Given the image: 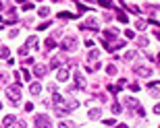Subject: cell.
I'll return each instance as SVG.
<instances>
[{
	"label": "cell",
	"instance_id": "cell-1",
	"mask_svg": "<svg viewBox=\"0 0 160 128\" xmlns=\"http://www.w3.org/2000/svg\"><path fill=\"white\" fill-rule=\"evenodd\" d=\"M6 97H8V101H11V103L17 105L19 101H21V83L8 85V87H6Z\"/></svg>",
	"mask_w": 160,
	"mask_h": 128
},
{
	"label": "cell",
	"instance_id": "cell-2",
	"mask_svg": "<svg viewBox=\"0 0 160 128\" xmlns=\"http://www.w3.org/2000/svg\"><path fill=\"white\" fill-rule=\"evenodd\" d=\"M60 48L65 52H75L77 50V37L75 35H67L65 39H62V43H60Z\"/></svg>",
	"mask_w": 160,
	"mask_h": 128
},
{
	"label": "cell",
	"instance_id": "cell-3",
	"mask_svg": "<svg viewBox=\"0 0 160 128\" xmlns=\"http://www.w3.org/2000/svg\"><path fill=\"white\" fill-rule=\"evenodd\" d=\"M36 128H54L50 116H46V114H38L36 116Z\"/></svg>",
	"mask_w": 160,
	"mask_h": 128
},
{
	"label": "cell",
	"instance_id": "cell-4",
	"mask_svg": "<svg viewBox=\"0 0 160 128\" xmlns=\"http://www.w3.org/2000/svg\"><path fill=\"white\" fill-rule=\"evenodd\" d=\"M121 48H125V41H104V50L106 52H117V50H121Z\"/></svg>",
	"mask_w": 160,
	"mask_h": 128
},
{
	"label": "cell",
	"instance_id": "cell-5",
	"mask_svg": "<svg viewBox=\"0 0 160 128\" xmlns=\"http://www.w3.org/2000/svg\"><path fill=\"white\" fill-rule=\"evenodd\" d=\"M79 29H89V31H98V19L94 17H88L85 19V23H81Z\"/></svg>",
	"mask_w": 160,
	"mask_h": 128
},
{
	"label": "cell",
	"instance_id": "cell-6",
	"mask_svg": "<svg viewBox=\"0 0 160 128\" xmlns=\"http://www.w3.org/2000/svg\"><path fill=\"white\" fill-rule=\"evenodd\" d=\"M46 72H48L46 64H36V66H33V76H38V79H40V76H46Z\"/></svg>",
	"mask_w": 160,
	"mask_h": 128
},
{
	"label": "cell",
	"instance_id": "cell-7",
	"mask_svg": "<svg viewBox=\"0 0 160 128\" xmlns=\"http://www.w3.org/2000/svg\"><path fill=\"white\" fill-rule=\"evenodd\" d=\"M75 87L77 89H85V76L81 72H75Z\"/></svg>",
	"mask_w": 160,
	"mask_h": 128
},
{
	"label": "cell",
	"instance_id": "cell-8",
	"mask_svg": "<svg viewBox=\"0 0 160 128\" xmlns=\"http://www.w3.org/2000/svg\"><path fill=\"white\" fill-rule=\"evenodd\" d=\"M135 75H139V76H152V70L150 68H146V66H135Z\"/></svg>",
	"mask_w": 160,
	"mask_h": 128
},
{
	"label": "cell",
	"instance_id": "cell-9",
	"mask_svg": "<svg viewBox=\"0 0 160 128\" xmlns=\"http://www.w3.org/2000/svg\"><path fill=\"white\" fill-rule=\"evenodd\" d=\"M54 114L62 118V116H67V114H71V110H69L67 105H58V107H54Z\"/></svg>",
	"mask_w": 160,
	"mask_h": 128
},
{
	"label": "cell",
	"instance_id": "cell-10",
	"mask_svg": "<svg viewBox=\"0 0 160 128\" xmlns=\"http://www.w3.org/2000/svg\"><path fill=\"white\" fill-rule=\"evenodd\" d=\"M65 64V58H60V56H56V58L50 60V68H60Z\"/></svg>",
	"mask_w": 160,
	"mask_h": 128
},
{
	"label": "cell",
	"instance_id": "cell-11",
	"mask_svg": "<svg viewBox=\"0 0 160 128\" xmlns=\"http://www.w3.org/2000/svg\"><path fill=\"white\" fill-rule=\"evenodd\" d=\"M56 79H58L60 83H65L67 79H69V68H60V70H58V75H56Z\"/></svg>",
	"mask_w": 160,
	"mask_h": 128
},
{
	"label": "cell",
	"instance_id": "cell-12",
	"mask_svg": "<svg viewBox=\"0 0 160 128\" xmlns=\"http://www.w3.org/2000/svg\"><path fill=\"white\" fill-rule=\"evenodd\" d=\"M15 122H17L15 116H6L4 120H2V128H11V124H15Z\"/></svg>",
	"mask_w": 160,
	"mask_h": 128
},
{
	"label": "cell",
	"instance_id": "cell-13",
	"mask_svg": "<svg viewBox=\"0 0 160 128\" xmlns=\"http://www.w3.org/2000/svg\"><path fill=\"white\" fill-rule=\"evenodd\" d=\"M25 46H27V48L38 46V35H29V37H27V41H25Z\"/></svg>",
	"mask_w": 160,
	"mask_h": 128
},
{
	"label": "cell",
	"instance_id": "cell-14",
	"mask_svg": "<svg viewBox=\"0 0 160 128\" xmlns=\"http://www.w3.org/2000/svg\"><path fill=\"white\" fill-rule=\"evenodd\" d=\"M29 91H31V95H38V93H42V85H40V83H31Z\"/></svg>",
	"mask_w": 160,
	"mask_h": 128
},
{
	"label": "cell",
	"instance_id": "cell-15",
	"mask_svg": "<svg viewBox=\"0 0 160 128\" xmlns=\"http://www.w3.org/2000/svg\"><path fill=\"white\" fill-rule=\"evenodd\" d=\"M100 116H102V110H89V114H88L89 120H98Z\"/></svg>",
	"mask_w": 160,
	"mask_h": 128
},
{
	"label": "cell",
	"instance_id": "cell-16",
	"mask_svg": "<svg viewBox=\"0 0 160 128\" xmlns=\"http://www.w3.org/2000/svg\"><path fill=\"white\" fill-rule=\"evenodd\" d=\"M38 15H40V17H44V19H46L48 15H50V8H48V6H40V8H38Z\"/></svg>",
	"mask_w": 160,
	"mask_h": 128
},
{
	"label": "cell",
	"instance_id": "cell-17",
	"mask_svg": "<svg viewBox=\"0 0 160 128\" xmlns=\"http://www.w3.org/2000/svg\"><path fill=\"white\" fill-rule=\"evenodd\" d=\"M67 107H69V110H75V107H79V101H77V99H69V103H67Z\"/></svg>",
	"mask_w": 160,
	"mask_h": 128
},
{
	"label": "cell",
	"instance_id": "cell-18",
	"mask_svg": "<svg viewBox=\"0 0 160 128\" xmlns=\"http://www.w3.org/2000/svg\"><path fill=\"white\" fill-rule=\"evenodd\" d=\"M8 56H11V52H8V48H0V58L8 60Z\"/></svg>",
	"mask_w": 160,
	"mask_h": 128
},
{
	"label": "cell",
	"instance_id": "cell-19",
	"mask_svg": "<svg viewBox=\"0 0 160 128\" xmlns=\"http://www.w3.org/2000/svg\"><path fill=\"white\" fill-rule=\"evenodd\" d=\"M125 105H131V107H135V105H139V103H137L133 97H127V99H125Z\"/></svg>",
	"mask_w": 160,
	"mask_h": 128
},
{
	"label": "cell",
	"instance_id": "cell-20",
	"mask_svg": "<svg viewBox=\"0 0 160 128\" xmlns=\"http://www.w3.org/2000/svg\"><path fill=\"white\" fill-rule=\"evenodd\" d=\"M98 56H100V52H98V50H92V52L88 54V60H96Z\"/></svg>",
	"mask_w": 160,
	"mask_h": 128
},
{
	"label": "cell",
	"instance_id": "cell-21",
	"mask_svg": "<svg viewBox=\"0 0 160 128\" xmlns=\"http://www.w3.org/2000/svg\"><path fill=\"white\" fill-rule=\"evenodd\" d=\"M123 112V105L121 103H112V114H121Z\"/></svg>",
	"mask_w": 160,
	"mask_h": 128
},
{
	"label": "cell",
	"instance_id": "cell-22",
	"mask_svg": "<svg viewBox=\"0 0 160 128\" xmlns=\"http://www.w3.org/2000/svg\"><path fill=\"white\" fill-rule=\"evenodd\" d=\"M106 72H108V75H117V66H114V64H108Z\"/></svg>",
	"mask_w": 160,
	"mask_h": 128
},
{
	"label": "cell",
	"instance_id": "cell-23",
	"mask_svg": "<svg viewBox=\"0 0 160 128\" xmlns=\"http://www.w3.org/2000/svg\"><path fill=\"white\" fill-rule=\"evenodd\" d=\"M54 46H56V41H54V37H48V41H46V48H48V50H52Z\"/></svg>",
	"mask_w": 160,
	"mask_h": 128
},
{
	"label": "cell",
	"instance_id": "cell-24",
	"mask_svg": "<svg viewBox=\"0 0 160 128\" xmlns=\"http://www.w3.org/2000/svg\"><path fill=\"white\" fill-rule=\"evenodd\" d=\"M117 19H119V21H121V23H127V15H125V12H117Z\"/></svg>",
	"mask_w": 160,
	"mask_h": 128
},
{
	"label": "cell",
	"instance_id": "cell-25",
	"mask_svg": "<svg viewBox=\"0 0 160 128\" xmlns=\"http://www.w3.org/2000/svg\"><path fill=\"white\" fill-rule=\"evenodd\" d=\"M125 37H127V39H133V37H135V31H133V29H127V31H125Z\"/></svg>",
	"mask_w": 160,
	"mask_h": 128
},
{
	"label": "cell",
	"instance_id": "cell-26",
	"mask_svg": "<svg viewBox=\"0 0 160 128\" xmlns=\"http://www.w3.org/2000/svg\"><path fill=\"white\" fill-rule=\"evenodd\" d=\"M137 46H139V48H146V46H148V39H146V37H139V39H137Z\"/></svg>",
	"mask_w": 160,
	"mask_h": 128
},
{
	"label": "cell",
	"instance_id": "cell-27",
	"mask_svg": "<svg viewBox=\"0 0 160 128\" xmlns=\"http://www.w3.org/2000/svg\"><path fill=\"white\" fill-rule=\"evenodd\" d=\"M27 52H29V48H27V46L19 48V56H27Z\"/></svg>",
	"mask_w": 160,
	"mask_h": 128
},
{
	"label": "cell",
	"instance_id": "cell-28",
	"mask_svg": "<svg viewBox=\"0 0 160 128\" xmlns=\"http://www.w3.org/2000/svg\"><path fill=\"white\" fill-rule=\"evenodd\" d=\"M135 27H137V31H143V29H146V23H143V21H137Z\"/></svg>",
	"mask_w": 160,
	"mask_h": 128
},
{
	"label": "cell",
	"instance_id": "cell-29",
	"mask_svg": "<svg viewBox=\"0 0 160 128\" xmlns=\"http://www.w3.org/2000/svg\"><path fill=\"white\" fill-rule=\"evenodd\" d=\"M108 91H110V93H119L121 89L117 87V85H108Z\"/></svg>",
	"mask_w": 160,
	"mask_h": 128
},
{
	"label": "cell",
	"instance_id": "cell-30",
	"mask_svg": "<svg viewBox=\"0 0 160 128\" xmlns=\"http://www.w3.org/2000/svg\"><path fill=\"white\" fill-rule=\"evenodd\" d=\"M33 8H36V6L31 4V2H25L23 4V11H33Z\"/></svg>",
	"mask_w": 160,
	"mask_h": 128
},
{
	"label": "cell",
	"instance_id": "cell-31",
	"mask_svg": "<svg viewBox=\"0 0 160 128\" xmlns=\"http://www.w3.org/2000/svg\"><path fill=\"white\" fill-rule=\"evenodd\" d=\"M11 128H27V124L21 120V122H15V126H11Z\"/></svg>",
	"mask_w": 160,
	"mask_h": 128
},
{
	"label": "cell",
	"instance_id": "cell-32",
	"mask_svg": "<svg viewBox=\"0 0 160 128\" xmlns=\"http://www.w3.org/2000/svg\"><path fill=\"white\" fill-rule=\"evenodd\" d=\"M129 12H133V15H139V6H129Z\"/></svg>",
	"mask_w": 160,
	"mask_h": 128
},
{
	"label": "cell",
	"instance_id": "cell-33",
	"mask_svg": "<svg viewBox=\"0 0 160 128\" xmlns=\"http://www.w3.org/2000/svg\"><path fill=\"white\" fill-rule=\"evenodd\" d=\"M0 83H8V75H4V72H0Z\"/></svg>",
	"mask_w": 160,
	"mask_h": 128
},
{
	"label": "cell",
	"instance_id": "cell-34",
	"mask_svg": "<svg viewBox=\"0 0 160 128\" xmlns=\"http://www.w3.org/2000/svg\"><path fill=\"white\" fill-rule=\"evenodd\" d=\"M131 91L137 93V91H139V85H137V83H131Z\"/></svg>",
	"mask_w": 160,
	"mask_h": 128
},
{
	"label": "cell",
	"instance_id": "cell-35",
	"mask_svg": "<svg viewBox=\"0 0 160 128\" xmlns=\"http://www.w3.org/2000/svg\"><path fill=\"white\" fill-rule=\"evenodd\" d=\"M100 4H102V6H104V8H112V6H114V4H112V2H104V0H102Z\"/></svg>",
	"mask_w": 160,
	"mask_h": 128
},
{
	"label": "cell",
	"instance_id": "cell-36",
	"mask_svg": "<svg viewBox=\"0 0 160 128\" xmlns=\"http://www.w3.org/2000/svg\"><path fill=\"white\" fill-rule=\"evenodd\" d=\"M77 8H79V11H89V8H88V6H85V4H81V2H77Z\"/></svg>",
	"mask_w": 160,
	"mask_h": 128
},
{
	"label": "cell",
	"instance_id": "cell-37",
	"mask_svg": "<svg viewBox=\"0 0 160 128\" xmlns=\"http://www.w3.org/2000/svg\"><path fill=\"white\" fill-rule=\"evenodd\" d=\"M48 27H50V23H48V21H46V23H42L40 27H38V29H40V31H44V29H48Z\"/></svg>",
	"mask_w": 160,
	"mask_h": 128
},
{
	"label": "cell",
	"instance_id": "cell-38",
	"mask_svg": "<svg viewBox=\"0 0 160 128\" xmlns=\"http://www.w3.org/2000/svg\"><path fill=\"white\" fill-rule=\"evenodd\" d=\"M21 75H23V79H25V81H29V79H31V76H29V72H27V70H21Z\"/></svg>",
	"mask_w": 160,
	"mask_h": 128
},
{
	"label": "cell",
	"instance_id": "cell-39",
	"mask_svg": "<svg viewBox=\"0 0 160 128\" xmlns=\"http://www.w3.org/2000/svg\"><path fill=\"white\" fill-rule=\"evenodd\" d=\"M133 56H135V52H127V54H125V60H131Z\"/></svg>",
	"mask_w": 160,
	"mask_h": 128
},
{
	"label": "cell",
	"instance_id": "cell-40",
	"mask_svg": "<svg viewBox=\"0 0 160 128\" xmlns=\"http://www.w3.org/2000/svg\"><path fill=\"white\" fill-rule=\"evenodd\" d=\"M25 112H33V103H25Z\"/></svg>",
	"mask_w": 160,
	"mask_h": 128
},
{
	"label": "cell",
	"instance_id": "cell-41",
	"mask_svg": "<svg viewBox=\"0 0 160 128\" xmlns=\"http://www.w3.org/2000/svg\"><path fill=\"white\" fill-rule=\"evenodd\" d=\"M58 17H60V19H71V15H69V12H60Z\"/></svg>",
	"mask_w": 160,
	"mask_h": 128
},
{
	"label": "cell",
	"instance_id": "cell-42",
	"mask_svg": "<svg viewBox=\"0 0 160 128\" xmlns=\"http://www.w3.org/2000/svg\"><path fill=\"white\" fill-rule=\"evenodd\" d=\"M104 124H106V126H112L114 120H112V118H108V120H104Z\"/></svg>",
	"mask_w": 160,
	"mask_h": 128
},
{
	"label": "cell",
	"instance_id": "cell-43",
	"mask_svg": "<svg viewBox=\"0 0 160 128\" xmlns=\"http://www.w3.org/2000/svg\"><path fill=\"white\" fill-rule=\"evenodd\" d=\"M17 33H19V29H11V31H8V35H11V37H15Z\"/></svg>",
	"mask_w": 160,
	"mask_h": 128
},
{
	"label": "cell",
	"instance_id": "cell-44",
	"mask_svg": "<svg viewBox=\"0 0 160 128\" xmlns=\"http://www.w3.org/2000/svg\"><path fill=\"white\" fill-rule=\"evenodd\" d=\"M117 128H127V126H125V124H119V126H117Z\"/></svg>",
	"mask_w": 160,
	"mask_h": 128
},
{
	"label": "cell",
	"instance_id": "cell-45",
	"mask_svg": "<svg viewBox=\"0 0 160 128\" xmlns=\"http://www.w3.org/2000/svg\"><path fill=\"white\" fill-rule=\"evenodd\" d=\"M0 25H2V17H0Z\"/></svg>",
	"mask_w": 160,
	"mask_h": 128
},
{
	"label": "cell",
	"instance_id": "cell-46",
	"mask_svg": "<svg viewBox=\"0 0 160 128\" xmlns=\"http://www.w3.org/2000/svg\"><path fill=\"white\" fill-rule=\"evenodd\" d=\"M0 107H2V103H0Z\"/></svg>",
	"mask_w": 160,
	"mask_h": 128
}]
</instances>
